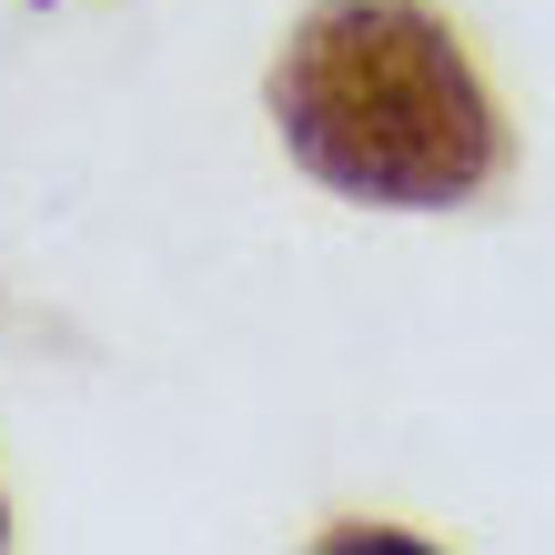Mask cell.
<instances>
[{
  "label": "cell",
  "mask_w": 555,
  "mask_h": 555,
  "mask_svg": "<svg viewBox=\"0 0 555 555\" xmlns=\"http://www.w3.org/2000/svg\"><path fill=\"white\" fill-rule=\"evenodd\" d=\"M283 152L323 192L384 212L475 203L505 172V121L465 41L424 0H323L273 61Z\"/></svg>",
  "instance_id": "obj_1"
},
{
  "label": "cell",
  "mask_w": 555,
  "mask_h": 555,
  "mask_svg": "<svg viewBox=\"0 0 555 555\" xmlns=\"http://www.w3.org/2000/svg\"><path fill=\"white\" fill-rule=\"evenodd\" d=\"M0 535H11V515H0Z\"/></svg>",
  "instance_id": "obj_2"
}]
</instances>
